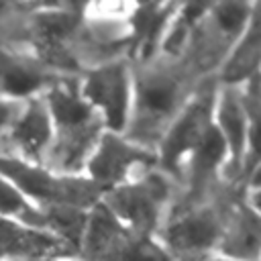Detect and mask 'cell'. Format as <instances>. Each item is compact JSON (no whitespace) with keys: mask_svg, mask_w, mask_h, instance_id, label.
<instances>
[{"mask_svg":"<svg viewBox=\"0 0 261 261\" xmlns=\"http://www.w3.org/2000/svg\"><path fill=\"white\" fill-rule=\"evenodd\" d=\"M45 84L47 77L35 65L0 55V96L14 102L33 96L37 98Z\"/></svg>","mask_w":261,"mask_h":261,"instance_id":"15","label":"cell"},{"mask_svg":"<svg viewBox=\"0 0 261 261\" xmlns=\"http://www.w3.org/2000/svg\"><path fill=\"white\" fill-rule=\"evenodd\" d=\"M63 243L47 230L31 228L0 216V257L45 259L57 255Z\"/></svg>","mask_w":261,"mask_h":261,"instance_id":"12","label":"cell"},{"mask_svg":"<svg viewBox=\"0 0 261 261\" xmlns=\"http://www.w3.org/2000/svg\"><path fill=\"white\" fill-rule=\"evenodd\" d=\"M18 112H20V108L14 100H8V98L0 96V130L10 128V124L18 116Z\"/></svg>","mask_w":261,"mask_h":261,"instance_id":"21","label":"cell"},{"mask_svg":"<svg viewBox=\"0 0 261 261\" xmlns=\"http://www.w3.org/2000/svg\"><path fill=\"white\" fill-rule=\"evenodd\" d=\"M228 165V147L224 143V137L220 135L214 120L206 126L204 135L200 137L196 149L190 155V161L186 165V171L190 173V190L192 194H200L214 177L216 173Z\"/></svg>","mask_w":261,"mask_h":261,"instance_id":"13","label":"cell"},{"mask_svg":"<svg viewBox=\"0 0 261 261\" xmlns=\"http://www.w3.org/2000/svg\"><path fill=\"white\" fill-rule=\"evenodd\" d=\"M77 90L100 116L104 130L124 135L133 100V73L124 61L98 65L86 75Z\"/></svg>","mask_w":261,"mask_h":261,"instance_id":"6","label":"cell"},{"mask_svg":"<svg viewBox=\"0 0 261 261\" xmlns=\"http://www.w3.org/2000/svg\"><path fill=\"white\" fill-rule=\"evenodd\" d=\"M222 255L230 261H257L259 257V216L255 208H243L239 216L222 230L218 243Z\"/></svg>","mask_w":261,"mask_h":261,"instance_id":"14","label":"cell"},{"mask_svg":"<svg viewBox=\"0 0 261 261\" xmlns=\"http://www.w3.org/2000/svg\"><path fill=\"white\" fill-rule=\"evenodd\" d=\"M120 261H179L173 257L155 234H135Z\"/></svg>","mask_w":261,"mask_h":261,"instance_id":"20","label":"cell"},{"mask_svg":"<svg viewBox=\"0 0 261 261\" xmlns=\"http://www.w3.org/2000/svg\"><path fill=\"white\" fill-rule=\"evenodd\" d=\"M206 16L212 22V29L218 31L224 39H241L245 29L249 27L253 18V6L245 2H220V4H210Z\"/></svg>","mask_w":261,"mask_h":261,"instance_id":"19","label":"cell"},{"mask_svg":"<svg viewBox=\"0 0 261 261\" xmlns=\"http://www.w3.org/2000/svg\"><path fill=\"white\" fill-rule=\"evenodd\" d=\"M0 175L43 212L49 208L90 210L102 198V190L84 175H63L12 155H0Z\"/></svg>","mask_w":261,"mask_h":261,"instance_id":"2","label":"cell"},{"mask_svg":"<svg viewBox=\"0 0 261 261\" xmlns=\"http://www.w3.org/2000/svg\"><path fill=\"white\" fill-rule=\"evenodd\" d=\"M167 196L169 179L161 171H147L104 192L100 200L133 234H153L161 222Z\"/></svg>","mask_w":261,"mask_h":261,"instance_id":"3","label":"cell"},{"mask_svg":"<svg viewBox=\"0 0 261 261\" xmlns=\"http://www.w3.org/2000/svg\"><path fill=\"white\" fill-rule=\"evenodd\" d=\"M53 126V153L59 161L57 173L80 175L94 151L104 124L94 108L82 98L80 90L69 84H55L43 98Z\"/></svg>","mask_w":261,"mask_h":261,"instance_id":"1","label":"cell"},{"mask_svg":"<svg viewBox=\"0 0 261 261\" xmlns=\"http://www.w3.org/2000/svg\"><path fill=\"white\" fill-rule=\"evenodd\" d=\"M10 139L20 151V159L29 163L41 161L53 141V126L45 100L33 98L27 106L20 108L18 116L10 124Z\"/></svg>","mask_w":261,"mask_h":261,"instance_id":"10","label":"cell"},{"mask_svg":"<svg viewBox=\"0 0 261 261\" xmlns=\"http://www.w3.org/2000/svg\"><path fill=\"white\" fill-rule=\"evenodd\" d=\"M175 4H161V2H151V4H137L130 14V47L133 51L149 59L153 51L163 43V37L167 33V27L173 18Z\"/></svg>","mask_w":261,"mask_h":261,"instance_id":"11","label":"cell"},{"mask_svg":"<svg viewBox=\"0 0 261 261\" xmlns=\"http://www.w3.org/2000/svg\"><path fill=\"white\" fill-rule=\"evenodd\" d=\"M224 224L218 214L210 208L188 210L165 224L161 239L163 247L173 257L186 255H202L218 247Z\"/></svg>","mask_w":261,"mask_h":261,"instance_id":"8","label":"cell"},{"mask_svg":"<svg viewBox=\"0 0 261 261\" xmlns=\"http://www.w3.org/2000/svg\"><path fill=\"white\" fill-rule=\"evenodd\" d=\"M135 234L98 200L86 216L80 241L82 253L92 261H120Z\"/></svg>","mask_w":261,"mask_h":261,"instance_id":"9","label":"cell"},{"mask_svg":"<svg viewBox=\"0 0 261 261\" xmlns=\"http://www.w3.org/2000/svg\"><path fill=\"white\" fill-rule=\"evenodd\" d=\"M257 63H259V27H257V16L253 14L249 27L239 39L237 49L226 61V67H224L226 84L230 86L243 80L247 82L257 73Z\"/></svg>","mask_w":261,"mask_h":261,"instance_id":"17","label":"cell"},{"mask_svg":"<svg viewBox=\"0 0 261 261\" xmlns=\"http://www.w3.org/2000/svg\"><path fill=\"white\" fill-rule=\"evenodd\" d=\"M0 216L14 220L18 224L47 230L45 228V212L29 202L6 177L0 175Z\"/></svg>","mask_w":261,"mask_h":261,"instance_id":"18","label":"cell"},{"mask_svg":"<svg viewBox=\"0 0 261 261\" xmlns=\"http://www.w3.org/2000/svg\"><path fill=\"white\" fill-rule=\"evenodd\" d=\"M212 110H214L212 94H202L198 98H192L188 104H184L177 110V114L163 130L159 139V151L155 155H157V165L167 179L177 177L186 171L192 151L196 149L206 126L212 122Z\"/></svg>","mask_w":261,"mask_h":261,"instance_id":"7","label":"cell"},{"mask_svg":"<svg viewBox=\"0 0 261 261\" xmlns=\"http://www.w3.org/2000/svg\"><path fill=\"white\" fill-rule=\"evenodd\" d=\"M77 12H71L67 8H49L45 12H39L35 18V33L41 49L61 53L63 43L77 29Z\"/></svg>","mask_w":261,"mask_h":261,"instance_id":"16","label":"cell"},{"mask_svg":"<svg viewBox=\"0 0 261 261\" xmlns=\"http://www.w3.org/2000/svg\"><path fill=\"white\" fill-rule=\"evenodd\" d=\"M179 98L181 82L169 71H149L133 80L128 126L139 133L133 141L145 147L147 135L151 139H161L163 130L181 108Z\"/></svg>","mask_w":261,"mask_h":261,"instance_id":"4","label":"cell"},{"mask_svg":"<svg viewBox=\"0 0 261 261\" xmlns=\"http://www.w3.org/2000/svg\"><path fill=\"white\" fill-rule=\"evenodd\" d=\"M153 165H157L155 151L128 141L124 135L104 130L86 161L84 177L104 194L135 179L139 169H149Z\"/></svg>","mask_w":261,"mask_h":261,"instance_id":"5","label":"cell"}]
</instances>
